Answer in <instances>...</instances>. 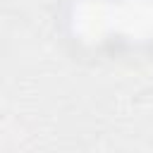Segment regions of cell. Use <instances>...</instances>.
I'll list each match as a JSON object with an SVG mask.
<instances>
[{
    "mask_svg": "<svg viewBox=\"0 0 153 153\" xmlns=\"http://www.w3.org/2000/svg\"><path fill=\"white\" fill-rule=\"evenodd\" d=\"M62 26L84 53L153 45V0H67Z\"/></svg>",
    "mask_w": 153,
    "mask_h": 153,
    "instance_id": "cell-1",
    "label": "cell"
}]
</instances>
